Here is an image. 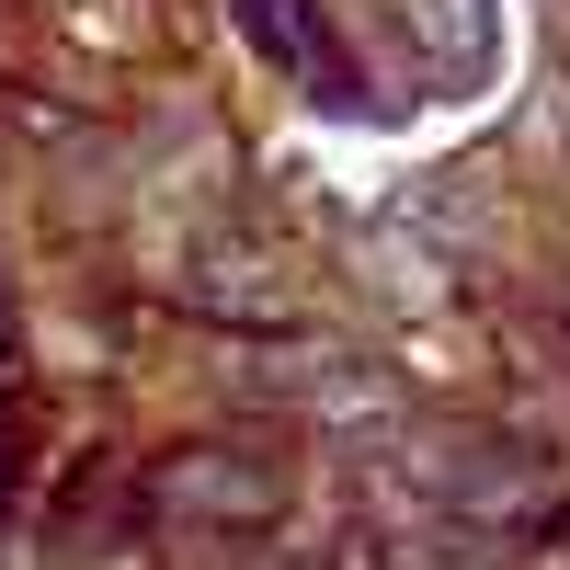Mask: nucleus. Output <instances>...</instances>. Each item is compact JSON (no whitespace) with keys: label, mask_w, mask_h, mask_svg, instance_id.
<instances>
[{"label":"nucleus","mask_w":570,"mask_h":570,"mask_svg":"<svg viewBox=\"0 0 570 570\" xmlns=\"http://www.w3.org/2000/svg\"><path fill=\"white\" fill-rule=\"evenodd\" d=\"M149 502L171 525H206V537H263V525H285V468L240 456V445H183V456H160Z\"/></svg>","instance_id":"nucleus-1"}]
</instances>
